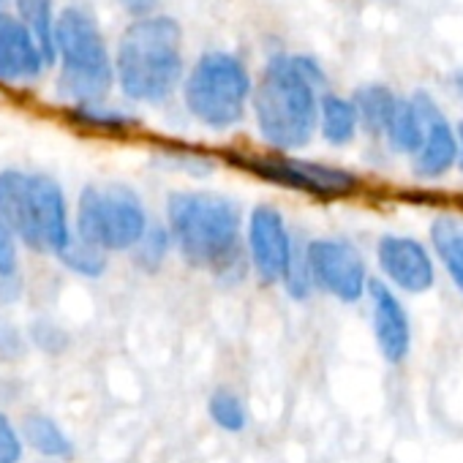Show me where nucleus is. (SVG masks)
<instances>
[{"label": "nucleus", "mask_w": 463, "mask_h": 463, "mask_svg": "<svg viewBox=\"0 0 463 463\" xmlns=\"http://www.w3.org/2000/svg\"><path fill=\"white\" fill-rule=\"evenodd\" d=\"M25 352V338L23 333L0 317V360H17Z\"/></svg>", "instance_id": "28"}, {"label": "nucleus", "mask_w": 463, "mask_h": 463, "mask_svg": "<svg viewBox=\"0 0 463 463\" xmlns=\"http://www.w3.org/2000/svg\"><path fill=\"white\" fill-rule=\"evenodd\" d=\"M235 161L262 180H270L276 185L303 191L319 199L352 196L360 188L357 175L341 166H330V164H317V161H303V158H289V156H249V158H235Z\"/></svg>", "instance_id": "7"}, {"label": "nucleus", "mask_w": 463, "mask_h": 463, "mask_svg": "<svg viewBox=\"0 0 463 463\" xmlns=\"http://www.w3.org/2000/svg\"><path fill=\"white\" fill-rule=\"evenodd\" d=\"M430 243L458 289L463 292V218L441 215L430 226Z\"/></svg>", "instance_id": "16"}, {"label": "nucleus", "mask_w": 463, "mask_h": 463, "mask_svg": "<svg viewBox=\"0 0 463 463\" xmlns=\"http://www.w3.org/2000/svg\"><path fill=\"white\" fill-rule=\"evenodd\" d=\"M147 223V210L134 188L101 183L82 188L71 235L101 249L104 254H120L137 246Z\"/></svg>", "instance_id": "5"}, {"label": "nucleus", "mask_w": 463, "mask_h": 463, "mask_svg": "<svg viewBox=\"0 0 463 463\" xmlns=\"http://www.w3.org/2000/svg\"><path fill=\"white\" fill-rule=\"evenodd\" d=\"M251 96L246 66L229 52H207L185 80V107L207 128L223 131L238 126Z\"/></svg>", "instance_id": "6"}, {"label": "nucleus", "mask_w": 463, "mask_h": 463, "mask_svg": "<svg viewBox=\"0 0 463 463\" xmlns=\"http://www.w3.org/2000/svg\"><path fill=\"white\" fill-rule=\"evenodd\" d=\"M365 295L371 298L373 335H376V346L382 357L392 365L403 363L411 349V325H409V314L403 303L382 281H368Z\"/></svg>", "instance_id": "13"}, {"label": "nucleus", "mask_w": 463, "mask_h": 463, "mask_svg": "<svg viewBox=\"0 0 463 463\" xmlns=\"http://www.w3.org/2000/svg\"><path fill=\"white\" fill-rule=\"evenodd\" d=\"M20 436H23V444L33 447L42 458L66 460L74 455V441L61 428V422L52 420L50 414H39V411L28 414L20 425Z\"/></svg>", "instance_id": "15"}, {"label": "nucleus", "mask_w": 463, "mask_h": 463, "mask_svg": "<svg viewBox=\"0 0 463 463\" xmlns=\"http://www.w3.org/2000/svg\"><path fill=\"white\" fill-rule=\"evenodd\" d=\"M284 289L295 298V300H306L314 289V281H311V273H308V265H306V254L295 249V257H292V265L284 276Z\"/></svg>", "instance_id": "25"}, {"label": "nucleus", "mask_w": 463, "mask_h": 463, "mask_svg": "<svg viewBox=\"0 0 463 463\" xmlns=\"http://www.w3.org/2000/svg\"><path fill=\"white\" fill-rule=\"evenodd\" d=\"M319 85H325V71L314 58L276 55L268 63L254 88V115L273 147L300 150L311 142L319 123Z\"/></svg>", "instance_id": "2"}, {"label": "nucleus", "mask_w": 463, "mask_h": 463, "mask_svg": "<svg viewBox=\"0 0 463 463\" xmlns=\"http://www.w3.org/2000/svg\"><path fill=\"white\" fill-rule=\"evenodd\" d=\"M172 249V235L166 226H153L147 223V229L142 232V238L137 241V246L131 249V257H134V265L153 273L164 265L166 254Z\"/></svg>", "instance_id": "22"}, {"label": "nucleus", "mask_w": 463, "mask_h": 463, "mask_svg": "<svg viewBox=\"0 0 463 463\" xmlns=\"http://www.w3.org/2000/svg\"><path fill=\"white\" fill-rule=\"evenodd\" d=\"M166 221L172 243L191 268L210 270L223 284L246 279L251 265L243 243V213L235 199L180 191L166 202Z\"/></svg>", "instance_id": "1"}, {"label": "nucleus", "mask_w": 463, "mask_h": 463, "mask_svg": "<svg viewBox=\"0 0 463 463\" xmlns=\"http://www.w3.org/2000/svg\"><path fill=\"white\" fill-rule=\"evenodd\" d=\"M74 120L88 126V128H99V131H123L128 128L134 120L118 109H109L104 104H82L74 107Z\"/></svg>", "instance_id": "24"}, {"label": "nucleus", "mask_w": 463, "mask_h": 463, "mask_svg": "<svg viewBox=\"0 0 463 463\" xmlns=\"http://www.w3.org/2000/svg\"><path fill=\"white\" fill-rule=\"evenodd\" d=\"M23 436L20 428L9 420V414L0 411V463H20L23 460Z\"/></svg>", "instance_id": "26"}, {"label": "nucleus", "mask_w": 463, "mask_h": 463, "mask_svg": "<svg viewBox=\"0 0 463 463\" xmlns=\"http://www.w3.org/2000/svg\"><path fill=\"white\" fill-rule=\"evenodd\" d=\"M20 292H23V287H20L17 276H0V306L14 303L20 298Z\"/></svg>", "instance_id": "29"}, {"label": "nucleus", "mask_w": 463, "mask_h": 463, "mask_svg": "<svg viewBox=\"0 0 463 463\" xmlns=\"http://www.w3.org/2000/svg\"><path fill=\"white\" fill-rule=\"evenodd\" d=\"M319 131L330 145H349L360 128L357 123V112L352 99H341V96H322L319 99Z\"/></svg>", "instance_id": "18"}, {"label": "nucleus", "mask_w": 463, "mask_h": 463, "mask_svg": "<svg viewBox=\"0 0 463 463\" xmlns=\"http://www.w3.org/2000/svg\"><path fill=\"white\" fill-rule=\"evenodd\" d=\"M452 85H455L458 96L463 99V71H455V77H452Z\"/></svg>", "instance_id": "32"}, {"label": "nucleus", "mask_w": 463, "mask_h": 463, "mask_svg": "<svg viewBox=\"0 0 463 463\" xmlns=\"http://www.w3.org/2000/svg\"><path fill=\"white\" fill-rule=\"evenodd\" d=\"M55 55L63 58L61 96L77 107L101 104L112 88V61L96 20L80 9H66L55 20Z\"/></svg>", "instance_id": "4"}, {"label": "nucleus", "mask_w": 463, "mask_h": 463, "mask_svg": "<svg viewBox=\"0 0 463 463\" xmlns=\"http://www.w3.org/2000/svg\"><path fill=\"white\" fill-rule=\"evenodd\" d=\"M306 265L314 287L325 289L341 303H357L368 289V268L363 254L346 241H311L306 249Z\"/></svg>", "instance_id": "9"}, {"label": "nucleus", "mask_w": 463, "mask_h": 463, "mask_svg": "<svg viewBox=\"0 0 463 463\" xmlns=\"http://www.w3.org/2000/svg\"><path fill=\"white\" fill-rule=\"evenodd\" d=\"M58 257L69 270H74V273H80L85 279H99L107 270V257L109 254H104L101 249H96L90 243H82L80 238L71 235V241L66 243V249Z\"/></svg>", "instance_id": "23"}, {"label": "nucleus", "mask_w": 463, "mask_h": 463, "mask_svg": "<svg viewBox=\"0 0 463 463\" xmlns=\"http://www.w3.org/2000/svg\"><path fill=\"white\" fill-rule=\"evenodd\" d=\"M183 74L180 25L169 17H142L126 28L118 47V82L134 101H164Z\"/></svg>", "instance_id": "3"}, {"label": "nucleus", "mask_w": 463, "mask_h": 463, "mask_svg": "<svg viewBox=\"0 0 463 463\" xmlns=\"http://www.w3.org/2000/svg\"><path fill=\"white\" fill-rule=\"evenodd\" d=\"M411 101L422 118V126H425L422 145L414 153V172L420 177L433 180V177L447 175L458 164V137H455V128L441 115L439 104L428 93L420 90L411 96Z\"/></svg>", "instance_id": "12"}, {"label": "nucleus", "mask_w": 463, "mask_h": 463, "mask_svg": "<svg viewBox=\"0 0 463 463\" xmlns=\"http://www.w3.org/2000/svg\"><path fill=\"white\" fill-rule=\"evenodd\" d=\"M20 241L9 226L0 223V276H17L20 273Z\"/></svg>", "instance_id": "27"}, {"label": "nucleus", "mask_w": 463, "mask_h": 463, "mask_svg": "<svg viewBox=\"0 0 463 463\" xmlns=\"http://www.w3.org/2000/svg\"><path fill=\"white\" fill-rule=\"evenodd\" d=\"M44 58L31 31L12 14L0 12V80L31 82L42 74Z\"/></svg>", "instance_id": "14"}, {"label": "nucleus", "mask_w": 463, "mask_h": 463, "mask_svg": "<svg viewBox=\"0 0 463 463\" xmlns=\"http://www.w3.org/2000/svg\"><path fill=\"white\" fill-rule=\"evenodd\" d=\"M352 104H354V112H357V123L368 134L384 137L387 123H390L392 112H395L398 96L384 85H365V88H360L354 93Z\"/></svg>", "instance_id": "17"}, {"label": "nucleus", "mask_w": 463, "mask_h": 463, "mask_svg": "<svg viewBox=\"0 0 463 463\" xmlns=\"http://www.w3.org/2000/svg\"><path fill=\"white\" fill-rule=\"evenodd\" d=\"M246 254L249 265L265 284H281L292 257L295 241L281 210L270 204H257L249 215V235H246Z\"/></svg>", "instance_id": "10"}, {"label": "nucleus", "mask_w": 463, "mask_h": 463, "mask_svg": "<svg viewBox=\"0 0 463 463\" xmlns=\"http://www.w3.org/2000/svg\"><path fill=\"white\" fill-rule=\"evenodd\" d=\"M0 6H4V0H0Z\"/></svg>", "instance_id": "33"}, {"label": "nucleus", "mask_w": 463, "mask_h": 463, "mask_svg": "<svg viewBox=\"0 0 463 463\" xmlns=\"http://www.w3.org/2000/svg\"><path fill=\"white\" fill-rule=\"evenodd\" d=\"M207 411H210L213 422L229 433H241L249 425V409H246L243 398L238 392L226 390V387H221L210 395Z\"/></svg>", "instance_id": "21"}, {"label": "nucleus", "mask_w": 463, "mask_h": 463, "mask_svg": "<svg viewBox=\"0 0 463 463\" xmlns=\"http://www.w3.org/2000/svg\"><path fill=\"white\" fill-rule=\"evenodd\" d=\"M71 241L69 204L61 183L50 175H28V210L20 243L39 254H61Z\"/></svg>", "instance_id": "8"}, {"label": "nucleus", "mask_w": 463, "mask_h": 463, "mask_svg": "<svg viewBox=\"0 0 463 463\" xmlns=\"http://www.w3.org/2000/svg\"><path fill=\"white\" fill-rule=\"evenodd\" d=\"M455 137H458V164H460V172H463V120L458 123Z\"/></svg>", "instance_id": "31"}, {"label": "nucleus", "mask_w": 463, "mask_h": 463, "mask_svg": "<svg viewBox=\"0 0 463 463\" xmlns=\"http://www.w3.org/2000/svg\"><path fill=\"white\" fill-rule=\"evenodd\" d=\"M422 134H425V126H422V118L414 107L411 99H398L395 104V112L387 123V142L395 153H406V156H414L417 147L422 145Z\"/></svg>", "instance_id": "20"}, {"label": "nucleus", "mask_w": 463, "mask_h": 463, "mask_svg": "<svg viewBox=\"0 0 463 463\" xmlns=\"http://www.w3.org/2000/svg\"><path fill=\"white\" fill-rule=\"evenodd\" d=\"M120 6L134 17H147L156 9V0H120Z\"/></svg>", "instance_id": "30"}, {"label": "nucleus", "mask_w": 463, "mask_h": 463, "mask_svg": "<svg viewBox=\"0 0 463 463\" xmlns=\"http://www.w3.org/2000/svg\"><path fill=\"white\" fill-rule=\"evenodd\" d=\"M20 23L31 31L33 42L42 50L44 66L55 63V20H52V0H17Z\"/></svg>", "instance_id": "19"}, {"label": "nucleus", "mask_w": 463, "mask_h": 463, "mask_svg": "<svg viewBox=\"0 0 463 463\" xmlns=\"http://www.w3.org/2000/svg\"><path fill=\"white\" fill-rule=\"evenodd\" d=\"M376 260L382 273L395 284L401 292L422 295L436 281V268L428 254V249L414 238L401 235H384L376 249Z\"/></svg>", "instance_id": "11"}]
</instances>
